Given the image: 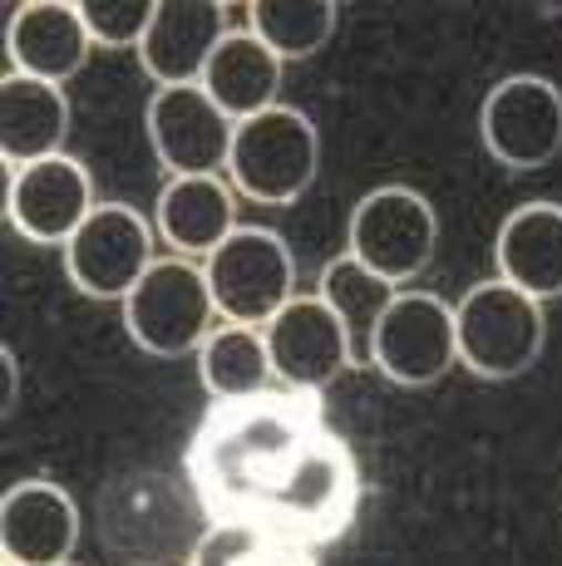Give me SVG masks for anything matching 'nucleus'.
Returning <instances> with one entry per match:
<instances>
[{"label":"nucleus","mask_w":562,"mask_h":566,"mask_svg":"<svg viewBox=\"0 0 562 566\" xmlns=\"http://www.w3.org/2000/svg\"><path fill=\"white\" fill-rule=\"evenodd\" d=\"M208 522H237L321 552L361 517V463L311 389L212 399L183 453Z\"/></svg>","instance_id":"f257e3e1"},{"label":"nucleus","mask_w":562,"mask_h":566,"mask_svg":"<svg viewBox=\"0 0 562 566\" xmlns=\"http://www.w3.org/2000/svg\"><path fill=\"white\" fill-rule=\"evenodd\" d=\"M454 331H459V365L499 385V379H518L538 365L548 345V315L503 276H489L473 281L454 301Z\"/></svg>","instance_id":"f03ea898"},{"label":"nucleus","mask_w":562,"mask_h":566,"mask_svg":"<svg viewBox=\"0 0 562 566\" xmlns=\"http://www.w3.org/2000/svg\"><path fill=\"white\" fill-rule=\"evenodd\" d=\"M218 301H212L208 271L202 261L188 256H158L148 276L128 291L124 301V331L138 350L158 355V360H178V355H198L202 340L218 331Z\"/></svg>","instance_id":"7ed1b4c3"},{"label":"nucleus","mask_w":562,"mask_h":566,"mask_svg":"<svg viewBox=\"0 0 562 566\" xmlns=\"http://www.w3.org/2000/svg\"><path fill=\"white\" fill-rule=\"evenodd\" d=\"M316 172H321V134L301 108L277 104L267 114L237 124L232 163H227V182H232L237 198L287 207L306 198Z\"/></svg>","instance_id":"20e7f679"},{"label":"nucleus","mask_w":562,"mask_h":566,"mask_svg":"<svg viewBox=\"0 0 562 566\" xmlns=\"http://www.w3.org/2000/svg\"><path fill=\"white\" fill-rule=\"evenodd\" d=\"M345 252L355 261L385 276L391 286L405 291L435 266L439 252V217L425 192L405 188V182H385V188L365 192L351 212V242Z\"/></svg>","instance_id":"39448f33"},{"label":"nucleus","mask_w":562,"mask_h":566,"mask_svg":"<svg viewBox=\"0 0 562 566\" xmlns=\"http://www.w3.org/2000/svg\"><path fill=\"white\" fill-rule=\"evenodd\" d=\"M208 271L212 301L218 315L232 325H257L291 306L301 296L296 291V256H291L287 237H277L272 227H237L232 237L202 261Z\"/></svg>","instance_id":"423d86ee"},{"label":"nucleus","mask_w":562,"mask_h":566,"mask_svg":"<svg viewBox=\"0 0 562 566\" xmlns=\"http://www.w3.org/2000/svg\"><path fill=\"white\" fill-rule=\"evenodd\" d=\"M479 138L493 163L538 172L562 158V90L548 74H508L479 108Z\"/></svg>","instance_id":"0eeeda50"},{"label":"nucleus","mask_w":562,"mask_h":566,"mask_svg":"<svg viewBox=\"0 0 562 566\" xmlns=\"http://www.w3.org/2000/svg\"><path fill=\"white\" fill-rule=\"evenodd\" d=\"M154 237V222L144 212H134L128 202H100L90 212V222L64 247V271H70L74 291L90 301H118L124 306L128 291L158 261Z\"/></svg>","instance_id":"6e6552de"},{"label":"nucleus","mask_w":562,"mask_h":566,"mask_svg":"<svg viewBox=\"0 0 562 566\" xmlns=\"http://www.w3.org/2000/svg\"><path fill=\"white\" fill-rule=\"evenodd\" d=\"M454 365H459L454 306H445V296L435 291H399L375 325L371 369H381L391 385L425 389L439 385Z\"/></svg>","instance_id":"1a4fd4ad"},{"label":"nucleus","mask_w":562,"mask_h":566,"mask_svg":"<svg viewBox=\"0 0 562 566\" xmlns=\"http://www.w3.org/2000/svg\"><path fill=\"white\" fill-rule=\"evenodd\" d=\"M148 144L168 178H222L232 163L237 124L202 84H173L148 99Z\"/></svg>","instance_id":"9d476101"},{"label":"nucleus","mask_w":562,"mask_h":566,"mask_svg":"<svg viewBox=\"0 0 562 566\" xmlns=\"http://www.w3.org/2000/svg\"><path fill=\"white\" fill-rule=\"evenodd\" d=\"M100 207L94 198V178L80 158L55 154L10 168L6 182V217L25 242L35 247H70V237L90 222V212Z\"/></svg>","instance_id":"9b49d317"},{"label":"nucleus","mask_w":562,"mask_h":566,"mask_svg":"<svg viewBox=\"0 0 562 566\" xmlns=\"http://www.w3.org/2000/svg\"><path fill=\"white\" fill-rule=\"evenodd\" d=\"M267 331V350H272V369L287 389H321L331 379H341L345 369L355 365V345H351V331L341 325V315L306 291L296 296L291 306H281L272 321L262 325Z\"/></svg>","instance_id":"f8f14e48"},{"label":"nucleus","mask_w":562,"mask_h":566,"mask_svg":"<svg viewBox=\"0 0 562 566\" xmlns=\"http://www.w3.org/2000/svg\"><path fill=\"white\" fill-rule=\"evenodd\" d=\"M80 547V507L50 478H25L0 497V557L10 566H64Z\"/></svg>","instance_id":"ddd939ff"},{"label":"nucleus","mask_w":562,"mask_h":566,"mask_svg":"<svg viewBox=\"0 0 562 566\" xmlns=\"http://www.w3.org/2000/svg\"><path fill=\"white\" fill-rule=\"evenodd\" d=\"M232 35L227 30V6L222 0H158L154 25H148L138 60H144L148 80L158 90L173 84H202L212 54Z\"/></svg>","instance_id":"4468645a"},{"label":"nucleus","mask_w":562,"mask_h":566,"mask_svg":"<svg viewBox=\"0 0 562 566\" xmlns=\"http://www.w3.org/2000/svg\"><path fill=\"white\" fill-rule=\"evenodd\" d=\"M90 50L94 35L84 25L80 0H25V6L10 10L6 54L15 64V74L64 84L90 64Z\"/></svg>","instance_id":"2eb2a0df"},{"label":"nucleus","mask_w":562,"mask_h":566,"mask_svg":"<svg viewBox=\"0 0 562 566\" xmlns=\"http://www.w3.org/2000/svg\"><path fill=\"white\" fill-rule=\"evenodd\" d=\"M237 227V192L227 178H168L154 202V232L173 256L208 261Z\"/></svg>","instance_id":"dca6fc26"},{"label":"nucleus","mask_w":562,"mask_h":566,"mask_svg":"<svg viewBox=\"0 0 562 566\" xmlns=\"http://www.w3.org/2000/svg\"><path fill=\"white\" fill-rule=\"evenodd\" d=\"M493 261L508 286L533 296L538 306L562 296V202H523L503 217Z\"/></svg>","instance_id":"f3484780"},{"label":"nucleus","mask_w":562,"mask_h":566,"mask_svg":"<svg viewBox=\"0 0 562 566\" xmlns=\"http://www.w3.org/2000/svg\"><path fill=\"white\" fill-rule=\"evenodd\" d=\"M64 138H70L64 84L10 70L0 84V158H6V168H25V163L64 154Z\"/></svg>","instance_id":"a211bd4d"},{"label":"nucleus","mask_w":562,"mask_h":566,"mask_svg":"<svg viewBox=\"0 0 562 566\" xmlns=\"http://www.w3.org/2000/svg\"><path fill=\"white\" fill-rule=\"evenodd\" d=\"M281 74H287V60H277L252 30H232L202 74V90L218 99L232 124H247L281 104Z\"/></svg>","instance_id":"6ab92c4d"},{"label":"nucleus","mask_w":562,"mask_h":566,"mask_svg":"<svg viewBox=\"0 0 562 566\" xmlns=\"http://www.w3.org/2000/svg\"><path fill=\"white\" fill-rule=\"evenodd\" d=\"M198 379L212 399H242L272 389L277 369H272V350H267V331L218 321V331L198 350Z\"/></svg>","instance_id":"aec40b11"},{"label":"nucleus","mask_w":562,"mask_h":566,"mask_svg":"<svg viewBox=\"0 0 562 566\" xmlns=\"http://www.w3.org/2000/svg\"><path fill=\"white\" fill-rule=\"evenodd\" d=\"M316 296L326 301V306L341 315L345 331H351L355 365H371L375 325H381V315L391 311V301L399 296V286H391L385 276H375V271L365 266V261H355L351 252H341L336 261H326V271H321Z\"/></svg>","instance_id":"412c9836"},{"label":"nucleus","mask_w":562,"mask_h":566,"mask_svg":"<svg viewBox=\"0 0 562 566\" xmlns=\"http://www.w3.org/2000/svg\"><path fill=\"white\" fill-rule=\"evenodd\" d=\"M341 6L336 0H252L247 30L262 40L277 60H311L336 35Z\"/></svg>","instance_id":"4be33fe9"},{"label":"nucleus","mask_w":562,"mask_h":566,"mask_svg":"<svg viewBox=\"0 0 562 566\" xmlns=\"http://www.w3.org/2000/svg\"><path fill=\"white\" fill-rule=\"evenodd\" d=\"M183 566H321V562L311 547H301V542H291V537H277V532L212 522V527L192 542Z\"/></svg>","instance_id":"5701e85b"},{"label":"nucleus","mask_w":562,"mask_h":566,"mask_svg":"<svg viewBox=\"0 0 562 566\" xmlns=\"http://www.w3.org/2000/svg\"><path fill=\"white\" fill-rule=\"evenodd\" d=\"M80 10H84V25H90L94 45L138 50L148 25H154L158 0H80Z\"/></svg>","instance_id":"b1692460"},{"label":"nucleus","mask_w":562,"mask_h":566,"mask_svg":"<svg viewBox=\"0 0 562 566\" xmlns=\"http://www.w3.org/2000/svg\"><path fill=\"white\" fill-rule=\"evenodd\" d=\"M64 566H70V562H64Z\"/></svg>","instance_id":"393cba45"},{"label":"nucleus","mask_w":562,"mask_h":566,"mask_svg":"<svg viewBox=\"0 0 562 566\" xmlns=\"http://www.w3.org/2000/svg\"><path fill=\"white\" fill-rule=\"evenodd\" d=\"M6 566H10V562H6Z\"/></svg>","instance_id":"a878e982"}]
</instances>
